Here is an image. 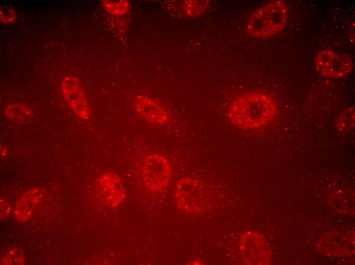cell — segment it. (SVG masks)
Masks as SVG:
<instances>
[{
	"label": "cell",
	"instance_id": "11",
	"mask_svg": "<svg viewBox=\"0 0 355 265\" xmlns=\"http://www.w3.org/2000/svg\"><path fill=\"white\" fill-rule=\"evenodd\" d=\"M354 108H347L340 116L337 121V125L339 129L348 131L354 127Z\"/></svg>",
	"mask_w": 355,
	"mask_h": 265
},
{
	"label": "cell",
	"instance_id": "15",
	"mask_svg": "<svg viewBox=\"0 0 355 265\" xmlns=\"http://www.w3.org/2000/svg\"><path fill=\"white\" fill-rule=\"evenodd\" d=\"M1 154H2V156L5 157L7 155V150L4 147H1Z\"/></svg>",
	"mask_w": 355,
	"mask_h": 265
},
{
	"label": "cell",
	"instance_id": "14",
	"mask_svg": "<svg viewBox=\"0 0 355 265\" xmlns=\"http://www.w3.org/2000/svg\"><path fill=\"white\" fill-rule=\"evenodd\" d=\"M11 212V205L6 201H1V218L3 220L6 218Z\"/></svg>",
	"mask_w": 355,
	"mask_h": 265
},
{
	"label": "cell",
	"instance_id": "5",
	"mask_svg": "<svg viewBox=\"0 0 355 265\" xmlns=\"http://www.w3.org/2000/svg\"><path fill=\"white\" fill-rule=\"evenodd\" d=\"M315 63L317 72L329 78L344 77L353 68V62L348 56L329 49L320 51L316 56Z\"/></svg>",
	"mask_w": 355,
	"mask_h": 265
},
{
	"label": "cell",
	"instance_id": "12",
	"mask_svg": "<svg viewBox=\"0 0 355 265\" xmlns=\"http://www.w3.org/2000/svg\"><path fill=\"white\" fill-rule=\"evenodd\" d=\"M103 5L109 13L115 15L125 13L128 8V3L125 1H104Z\"/></svg>",
	"mask_w": 355,
	"mask_h": 265
},
{
	"label": "cell",
	"instance_id": "13",
	"mask_svg": "<svg viewBox=\"0 0 355 265\" xmlns=\"http://www.w3.org/2000/svg\"><path fill=\"white\" fill-rule=\"evenodd\" d=\"M0 17L3 23H11L16 19V13L11 7L7 5L3 6L1 7Z\"/></svg>",
	"mask_w": 355,
	"mask_h": 265
},
{
	"label": "cell",
	"instance_id": "10",
	"mask_svg": "<svg viewBox=\"0 0 355 265\" xmlns=\"http://www.w3.org/2000/svg\"><path fill=\"white\" fill-rule=\"evenodd\" d=\"M209 1H186L182 4V9L185 15L196 17L204 13L209 5Z\"/></svg>",
	"mask_w": 355,
	"mask_h": 265
},
{
	"label": "cell",
	"instance_id": "6",
	"mask_svg": "<svg viewBox=\"0 0 355 265\" xmlns=\"http://www.w3.org/2000/svg\"><path fill=\"white\" fill-rule=\"evenodd\" d=\"M61 89L67 103L82 120H87L90 110L85 92L79 80L71 75L66 76L62 81Z\"/></svg>",
	"mask_w": 355,
	"mask_h": 265
},
{
	"label": "cell",
	"instance_id": "9",
	"mask_svg": "<svg viewBox=\"0 0 355 265\" xmlns=\"http://www.w3.org/2000/svg\"><path fill=\"white\" fill-rule=\"evenodd\" d=\"M4 115L8 119L14 123L24 124L32 120L33 112L24 104L14 103L6 108Z\"/></svg>",
	"mask_w": 355,
	"mask_h": 265
},
{
	"label": "cell",
	"instance_id": "4",
	"mask_svg": "<svg viewBox=\"0 0 355 265\" xmlns=\"http://www.w3.org/2000/svg\"><path fill=\"white\" fill-rule=\"evenodd\" d=\"M142 173L146 187L152 192H160L169 184L172 168L168 160L163 155L150 154L144 161Z\"/></svg>",
	"mask_w": 355,
	"mask_h": 265
},
{
	"label": "cell",
	"instance_id": "7",
	"mask_svg": "<svg viewBox=\"0 0 355 265\" xmlns=\"http://www.w3.org/2000/svg\"><path fill=\"white\" fill-rule=\"evenodd\" d=\"M97 191L104 202L112 207L119 205L125 197L121 178L111 172H106L100 176L97 182Z\"/></svg>",
	"mask_w": 355,
	"mask_h": 265
},
{
	"label": "cell",
	"instance_id": "1",
	"mask_svg": "<svg viewBox=\"0 0 355 265\" xmlns=\"http://www.w3.org/2000/svg\"><path fill=\"white\" fill-rule=\"evenodd\" d=\"M277 110L275 101L269 95L249 93L239 96L231 103L227 115L235 126L252 129L270 122Z\"/></svg>",
	"mask_w": 355,
	"mask_h": 265
},
{
	"label": "cell",
	"instance_id": "8",
	"mask_svg": "<svg viewBox=\"0 0 355 265\" xmlns=\"http://www.w3.org/2000/svg\"><path fill=\"white\" fill-rule=\"evenodd\" d=\"M136 111L148 122L163 124L169 120L166 110L153 99L144 96H137L135 101Z\"/></svg>",
	"mask_w": 355,
	"mask_h": 265
},
{
	"label": "cell",
	"instance_id": "3",
	"mask_svg": "<svg viewBox=\"0 0 355 265\" xmlns=\"http://www.w3.org/2000/svg\"><path fill=\"white\" fill-rule=\"evenodd\" d=\"M177 207L183 213L191 215L202 214L209 207V189L200 179L185 177L181 179L174 188Z\"/></svg>",
	"mask_w": 355,
	"mask_h": 265
},
{
	"label": "cell",
	"instance_id": "2",
	"mask_svg": "<svg viewBox=\"0 0 355 265\" xmlns=\"http://www.w3.org/2000/svg\"><path fill=\"white\" fill-rule=\"evenodd\" d=\"M288 8L284 1L271 2L257 10L250 17L247 30L256 38H267L279 33L284 27Z\"/></svg>",
	"mask_w": 355,
	"mask_h": 265
}]
</instances>
